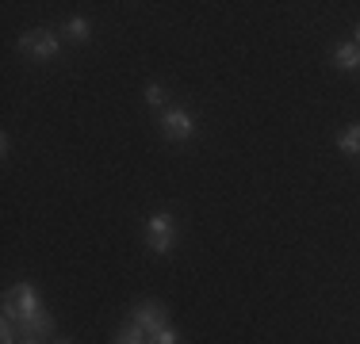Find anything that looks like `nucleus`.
<instances>
[{"label":"nucleus","instance_id":"obj_14","mask_svg":"<svg viewBox=\"0 0 360 344\" xmlns=\"http://www.w3.org/2000/svg\"><path fill=\"white\" fill-rule=\"evenodd\" d=\"M356 46H360V23H356Z\"/></svg>","mask_w":360,"mask_h":344},{"label":"nucleus","instance_id":"obj_11","mask_svg":"<svg viewBox=\"0 0 360 344\" xmlns=\"http://www.w3.org/2000/svg\"><path fill=\"white\" fill-rule=\"evenodd\" d=\"M150 344H184V340H180V333L173 329V325H165V329H158L150 337Z\"/></svg>","mask_w":360,"mask_h":344},{"label":"nucleus","instance_id":"obj_2","mask_svg":"<svg viewBox=\"0 0 360 344\" xmlns=\"http://www.w3.org/2000/svg\"><path fill=\"white\" fill-rule=\"evenodd\" d=\"M146 245H150V253L165 256L169 249L176 245V218L169 211H158L146 218Z\"/></svg>","mask_w":360,"mask_h":344},{"label":"nucleus","instance_id":"obj_10","mask_svg":"<svg viewBox=\"0 0 360 344\" xmlns=\"http://www.w3.org/2000/svg\"><path fill=\"white\" fill-rule=\"evenodd\" d=\"M142 96H146V103H150V107H165L169 92H165V84H158V81H153V84H146V92H142Z\"/></svg>","mask_w":360,"mask_h":344},{"label":"nucleus","instance_id":"obj_4","mask_svg":"<svg viewBox=\"0 0 360 344\" xmlns=\"http://www.w3.org/2000/svg\"><path fill=\"white\" fill-rule=\"evenodd\" d=\"M161 134H165V142H188V138L195 134V119H192V111H184V107H169V111H161Z\"/></svg>","mask_w":360,"mask_h":344},{"label":"nucleus","instance_id":"obj_12","mask_svg":"<svg viewBox=\"0 0 360 344\" xmlns=\"http://www.w3.org/2000/svg\"><path fill=\"white\" fill-rule=\"evenodd\" d=\"M0 340H4V344H20V340H15V322H12V317L0 322Z\"/></svg>","mask_w":360,"mask_h":344},{"label":"nucleus","instance_id":"obj_9","mask_svg":"<svg viewBox=\"0 0 360 344\" xmlns=\"http://www.w3.org/2000/svg\"><path fill=\"white\" fill-rule=\"evenodd\" d=\"M65 34H70L73 42H89L92 39V23L84 20V15H73V20H65Z\"/></svg>","mask_w":360,"mask_h":344},{"label":"nucleus","instance_id":"obj_7","mask_svg":"<svg viewBox=\"0 0 360 344\" xmlns=\"http://www.w3.org/2000/svg\"><path fill=\"white\" fill-rule=\"evenodd\" d=\"M111 344H150V337H146V329H142V325L127 322V325H119V329H115V337H111Z\"/></svg>","mask_w":360,"mask_h":344},{"label":"nucleus","instance_id":"obj_13","mask_svg":"<svg viewBox=\"0 0 360 344\" xmlns=\"http://www.w3.org/2000/svg\"><path fill=\"white\" fill-rule=\"evenodd\" d=\"M20 344H42V337H23Z\"/></svg>","mask_w":360,"mask_h":344},{"label":"nucleus","instance_id":"obj_6","mask_svg":"<svg viewBox=\"0 0 360 344\" xmlns=\"http://www.w3.org/2000/svg\"><path fill=\"white\" fill-rule=\"evenodd\" d=\"M333 65H338L341 73H353V69H360V46H356V42H341V46L333 50Z\"/></svg>","mask_w":360,"mask_h":344},{"label":"nucleus","instance_id":"obj_5","mask_svg":"<svg viewBox=\"0 0 360 344\" xmlns=\"http://www.w3.org/2000/svg\"><path fill=\"white\" fill-rule=\"evenodd\" d=\"M131 322H134V325H142L146 337H153L158 329H165V325H169V310L150 298V303H139V306L131 310Z\"/></svg>","mask_w":360,"mask_h":344},{"label":"nucleus","instance_id":"obj_1","mask_svg":"<svg viewBox=\"0 0 360 344\" xmlns=\"http://www.w3.org/2000/svg\"><path fill=\"white\" fill-rule=\"evenodd\" d=\"M4 317H12L15 325H23V337H54V314H46L39 291L31 283H15V287L4 291Z\"/></svg>","mask_w":360,"mask_h":344},{"label":"nucleus","instance_id":"obj_8","mask_svg":"<svg viewBox=\"0 0 360 344\" xmlns=\"http://www.w3.org/2000/svg\"><path fill=\"white\" fill-rule=\"evenodd\" d=\"M338 150H341V153H349V157H353V153H360V123H349L345 131H341Z\"/></svg>","mask_w":360,"mask_h":344},{"label":"nucleus","instance_id":"obj_3","mask_svg":"<svg viewBox=\"0 0 360 344\" xmlns=\"http://www.w3.org/2000/svg\"><path fill=\"white\" fill-rule=\"evenodd\" d=\"M20 50L27 58H35V62H50V58H58V50H62V39L46 27H35V31L20 34Z\"/></svg>","mask_w":360,"mask_h":344}]
</instances>
